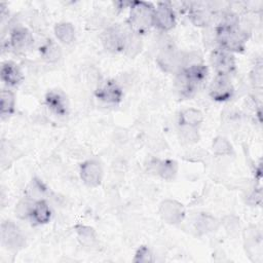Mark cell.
<instances>
[{
    "label": "cell",
    "mask_w": 263,
    "mask_h": 263,
    "mask_svg": "<svg viewBox=\"0 0 263 263\" xmlns=\"http://www.w3.org/2000/svg\"><path fill=\"white\" fill-rule=\"evenodd\" d=\"M215 33V38L220 48L231 53L242 52L245 50L248 37L247 33L239 26L218 25Z\"/></svg>",
    "instance_id": "3957f363"
},
{
    "label": "cell",
    "mask_w": 263,
    "mask_h": 263,
    "mask_svg": "<svg viewBox=\"0 0 263 263\" xmlns=\"http://www.w3.org/2000/svg\"><path fill=\"white\" fill-rule=\"evenodd\" d=\"M208 73V67L202 62L182 68L180 72L176 74L175 80V86L179 96L183 99L192 98L206 79Z\"/></svg>",
    "instance_id": "6da1fadb"
},
{
    "label": "cell",
    "mask_w": 263,
    "mask_h": 263,
    "mask_svg": "<svg viewBox=\"0 0 263 263\" xmlns=\"http://www.w3.org/2000/svg\"><path fill=\"white\" fill-rule=\"evenodd\" d=\"M127 33L118 25L110 26L101 35L102 44L105 49L113 53L124 51Z\"/></svg>",
    "instance_id": "5b68a950"
},
{
    "label": "cell",
    "mask_w": 263,
    "mask_h": 263,
    "mask_svg": "<svg viewBox=\"0 0 263 263\" xmlns=\"http://www.w3.org/2000/svg\"><path fill=\"white\" fill-rule=\"evenodd\" d=\"M29 218L37 225L48 223L51 218V210L47 202L44 199H37L32 208Z\"/></svg>",
    "instance_id": "e0dca14e"
},
{
    "label": "cell",
    "mask_w": 263,
    "mask_h": 263,
    "mask_svg": "<svg viewBox=\"0 0 263 263\" xmlns=\"http://www.w3.org/2000/svg\"><path fill=\"white\" fill-rule=\"evenodd\" d=\"M33 42V37L31 33L23 27H15L10 32L9 43L10 46L15 50H25Z\"/></svg>",
    "instance_id": "2e32d148"
},
{
    "label": "cell",
    "mask_w": 263,
    "mask_h": 263,
    "mask_svg": "<svg viewBox=\"0 0 263 263\" xmlns=\"http://www.w3.org/2000/svg\"><path fill=\"white\" fill-rule=\"evenodd\" d=\"M15 110V96L9 89H2L0 96V114L4 119L14 113Z\"/></svg>",
    "instance_id": "ffe728a7"
},
{
    "label": "cell",
    "mask_w": 263,
    "mask_h": 263,
    "mask_svg": "<svg viewBox=\"0 0 263 263\" xmlns=\"http://www.w3.org/2000/svg\"><path fill=\"white\" fill-rule=\"evenodd\" d=\"M190 22L197 27H208L212 22L213 14L203 2H193L188 9Z\"/></svg>",
    "instance_id": "5bb4252c"
},
{
    "label": "cell",
    "mask_w": 263,
    "mask_h": 263,
    "mask_svg": "<svg viewBox=\"0 0 263 263\" xmlns=\"http://www.w3.org/2000/svg\"><path fill=\"white\" fill-rule=\"evenodd\" d=\"M41 53L42 57L48 62H55L61 57L60 47L53 42H49L46 45H44L41 49Z\"/></svg>",
    "instance_id": "484cf974"
},
{
    "label": "cell",
    "mask_w": 263,
    "mask_h": 263,
    "mask_svg": "<svg viewBox=\"0 0 263 263\" xmlns=\"http://www.w3.org/2000/svg\"><path fill=\"white\" fill-rule=\"evenodd\" d=\"M181 136L184 140L189 143H194L198 141V130L197 127H190V126H181Z\"/></svg>",
    "instance_id": "4316f807"
},
{
    "label": "cell",
    "mask_w": 263,
    "mask_h": 263,
    "mask_svg": "<svg viewBox=\"0 0 263 263\" xmlns=\"http://www.w3.org/2000/svg\"><path fill=\"white\" fill-rule=\"evenodd\" d=\"M161 41L156 62L164 72L177 74L183 68L184 55L176 48L172 39L164 38Z\"/></svg>",
    "instance_id": "277c9868"
},
{
    "label": "cell",
    "mask_w": 263,
    "mask_h": 263,
    "mask_svg": "<svg viewBox=\"0 0 263 263\" xmlns=\"http://www.w3.org/2000/svg\"><path fill=\"white\" fill-rule=\"evenodd\" d=\"M159 213L161 218L170 224H178L182 222L185 217L183 204L172 199H165L161 202Z\"/></svg>",
    "instance_id": "7c38bea8"
},
{
    "label": "cell",
    "mask_w": 263,
    "mask_h": 263,
    "mask_svg": "<svg viewBox=\"0 0 263 263\" xmlns=\"http://www.w3.org/2000/svg\"><path fill=\"white\" fill-rule=\"evenodd\" d=\"M154 5L145 1L129 3V16L127 20L129 30L138 35L145 34L153 26Z\"/></svg>",
    "instance_id": "7a4b0ae2"
},
{
    "label": "cell",
    "mask_w": 263,
    "mask_h": 263,
    "mask_svg": "<svg viewBox=\"0 0 263 263\" xmlns=\"http://www.w3.org/2000/svg\"><path fill=\"white\" fill-rule=\"evenodd\" d=\"M210 97L217 102H226L230 100L234 93V87L229 76L217 75L209 86Z\"/></svg>",
    "instance_id": "9c48e42d"
},
{
    "label": "cell",
    "mask_w": 263,
    "mask_h": 263,
    "mask_svg": "<svg viewBox=\"0 0 263 263\" xmlns=\"http://www.w3.org/2000/svg\"><path fill=\"white\" fill-rule=\"evenodd\" d=\"M1 238L3 245L11 250H17L25 245L24 235L11 221H6L1 225Z\"/></svg>",
    "instance_id": "8fae6325"
},
{
    "label": "cell",
    "mask_w": 263,
    "mask_h": 263,
    "mask_svg": "<svg viewBox=\"0 0 263 263\" xmlns=\"http://www.w3.org/2000/svg\"><path fill=\"white\" fill-rule=\"evenodd\" d=\"M212 148L217 155H229L232 153V146L227 139L223 137H217L214 139Z\"/></svg>",
    "instance_id": "cb8c5ba5"
},
{
    "label": "cell",
    "mask_w": 263,
    "mask_h": 263,
    "mask_svg": "<svg viewBox=\"0 0 263 263\" xmlns=\"http://www.w3.org/2000/svg\"><path fill=\"white\" fill-rule=\"evenodd\" d=\"M1 80L8 86H16L18 85L23 79V73L13 62H4L1 66Z\"/></svg>",
    "instance_id": "9a60e30c"
},
{
    "label": "cell",
    "mask_w": 263,
    "mask_h": 263,
    "mask_svg": "<svg viewBox=\"0 0 263 263\" xmlns=\"http://www.w3.org/2000/svg\"><path fill=\"white\" fill-rule=\"evenodd\" d=\"M153 26L163 32L171 31L176 26V14L171 2L162 1L156 4L153 14Z\"/></svg>",
    "instance_id": "52a82bcc"
},
{
    "label": "cell",
    "mask_w": 263,
    "mask_h": 263,
    "mask_svg": "<svg viewBox=\"0 0 263 263\" xmlns=\"http://www.w3.org/2000/svg\"><path fill=\"white\" fill-rule=\"evenodd\" d=\"M45 105L58 116H66L69 112L67 97L60 90H49L45 95Z\"/></svg>",
    "instance_id": "4fadbf2b"
},
{
    "label": "cell",
    "mask_w": 263,
    "mask_h": 263,
    "mask_svg": "<svg viewBox=\"0 0 263 263\" xmlns=\"http://www.w3.org/2000/svg\"><path fill=\"white\" fill-rule=\"evenodd\" d=\"M141 39L140 35L134 33L133 31H128L127 37H126V43H125V48L124 51L127 55L130 58L137 55L141 51Z\"/></svg>",
    "instance_id": "603a6c76"
},
{
    "label": "cell",
    "mask_w": 263,
    "mask_h": 263,
    "mask_svg": "<svg viewBox=\"0 0 263 263\" xmlns=\"http://www.w3.org/2000/svg\"><path fill=\"white\" fill-rule=\"evenodd\" d=\"M134 261L135 262H152L153 255L146 246H141L135 255Z\"/></svg>",
    "instance_id": "83f0119b"
},
{
    "label": "cell",
    "mask_w": 263,
    "mask_h": 263,
    "mask_svg": "<svg viewBox=\"0 0 263 263\" xmlns=\"http://www.w3.org/2000/svg\"><path fill=\"white\" fill-rule=\"evenodd\" d=\"M95 96L106 104H118L122 101L123 91L115 80L108 79L99 84L95 90Z\"/></svg>",
    "instance_id": "ba28073f"
},
{
    "label": "cell",
    "mask_w": 263,
    "mask_h": 263,
    "mask_svg": "<svg viewBox=\"0 0 263 263\" xmlns=\"http://www.w3.org/2000/svg\"><path fill=\"white\" fill-rule=\"evenodd\" d=\"M80 178L88 187L99 186L103 178V170L101 164L93 159L82 162L80 164Z\"/></svg>",
    "instance_id": "30bf717a"
},
{
    "label": "cell",
    "mask_w": 263,
    "mask_h": 263,
    "mask_svg": "<svg viewBox=\"0 0 263 263\" xmlns=\"http://www.w3.org/2000/svg\"><path fill=\"white\" fill-rule=\"evenodd\" d=\"M75 230L77 232L78 238L79 240L85 245V246H91L96 242L97 240V235H96V231L93 230V228L89 227V226H85V225H76L75 226Z\"/></svg>",
    "instance_id": "7402d4cb"
},
{
    "label": "cell",
    "mask_w": 263,
    "mask_h": 263,
    "mask_svg": "<svg viewBox=\"0 0 263 263\" xmlns=\"http://www.w3.org/2000/svg\"><path fill=\"white\" fill-rule=\"evenodd\" d=\"M35 201L36 200H33L32 197H27V198L21 200L15 208V213H16L17 217L21 219L29 218Z\"/></svg>",
    "instance_id": "d4e9b609"
},
{
    "label": "cell",
    "mask_w": 263,
    "mask_h": 263,
    "mask_svg": "<svg viewBox=\"0 0 263 263\" xmlns=\"http://www.w3.org/2000/svg\"><path fill=\"white\" fill-rule=\"evenodd\" d=\"M55 37L65 44H70L75 39V29L70 23H59L54 26Z\"/></svg>",
    "instance_id": "44dd1931"
},
{
    "label": "cell",
    "mask_w": 263,
    "mask_h": 263,
    "mask_svg": "<svg viewBox=\"0 0 263 263\" xmlns=\"http://www.w3.org/2000/svg\"><path fill=\"white\" fill-rule=\"evenodd\" d=\"M202 121H203V115L201 111L194 108L183 110L179 116L180 126L198 127Z\"/></svg>",
    "instance_id": "ac0fdd59"
},
{
    "label": "cell",
    "mask_w": 263,
    "mask_h": 263,
    "mask_svg": "<svg viewBox=\"0 0 263 263\" xmlns=\"http://www.w3.org/2000/svg\"><path fill=\"white\" fill-rule=\"evenodd\" d=\"M210 61L217 75L229 76L235 71V58L233 53L225 49H222L220 47L215 48L211 53Z\"/></svg>",
    "instance_id": "8992f818"
},
{
    "label": "cell",
    "mask_w": 263,
    "mask_h": 263,
    "mask_svg": "<svg viewBox=\"0 0 263 263\" xmlns=\"http://www.w3.org/2000/svg\"><path fill=\"white\" fill-rule=\"evenodd\" d=\"M155 172L162 179L171 181L175 178L178 172V164L175 160L165 159V160H156L154 164Z\"/></svg>",
    "instance_id": "d6986e66"
}]
</instances>
